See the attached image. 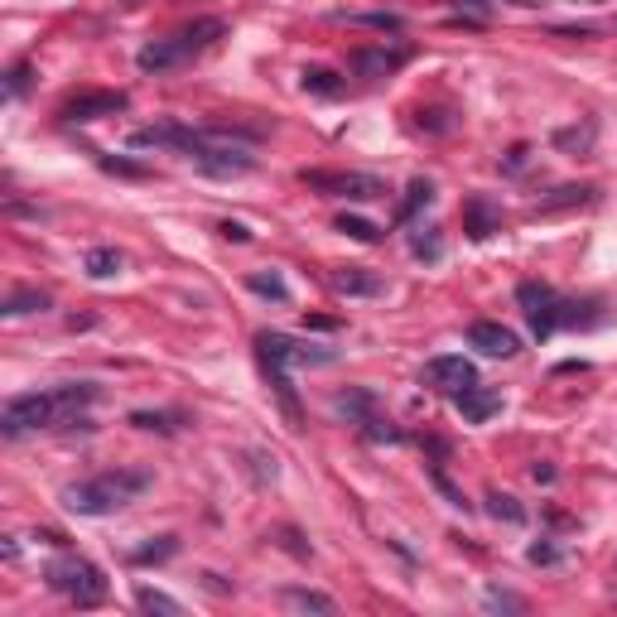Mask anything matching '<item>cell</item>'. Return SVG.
<instances>
[{
    "instance_id": "6da1fadb",
    "label": "cell",
    "mask_w": 617,
    "mask_h": 617,
    "mask_svg": "<svg viewBox=\"0 0 617 617\" xmlns=\"http://www.w3.org/2000/svg\"><path fill=\"white\" fill-rule=\"evenodd\" d=\"M135 150H179L188 164H198L203 174H213V179H242L256 169V155H251V145L242 140H232L227 131H193V126H179V121H164V126H145V131L131 135Z\"/></svg>"
},
{
    "instance_id": "7a4b0ae2",
    "label": "cell",
    "mask_w": 617,
    "mask_h": 617,
    "mask_svg": "<svg viewBox=\"0 0 617 617\" xmlns=\"http://www.w3.org/2000/svg\"><path fill=\"white\" fill-rule=\"evenodd\" d=\"M97 401V386L92 381H68V386H49V391H29L15 396L0 415V430L5 439H20L29 430H58V425H73L82 420V410Z\"/></svg>"
},
{
    "instance_id": "3957f363",
    "label": "cell",
    "mask_w": 617,
    "mask_h": 617,
    "mask_svg": "<svg viewBox=\"0 0 617 617\" xmlns=\"http://www.w3.org/2000/svg\"><path fill=\"white\" fill-rule=\"evenodd\" d=\"M145 487H150L145 468H107L97 478H82V483L63 487V502H68V511H78V516H111V511L131 507Z\"/></svg>"
},
{
    "instance_id": "277c9868",
    "label": "cell",
    "mask_w": 617,
    "mask_h": 617,
    "mask_svg": "<svg viewBox=\"0 0 617 617\" xmlns=\"http://www.w3.org/2000/svg\"><path fill=\"white\" fill-rule=\"evenodd\" d=\"M256 352H261V362H266V372H270V386H275V396L285 401L290 415H299L295 386H290V367H328V362L338 357V352H328V348L299 343L290 333H256Z\"/></svg>"
},
{
    "instance_id": "5b68a950",
    "label": "cell",
    "mask_w": 617,
    "mask_h": 617,
    "mask_svg": "<svg viewBox=\"0 0 617 617\" xmlns=\"http://www.w3.org/2000/svg\"><path fill=\"white\" fill-rule=\"evenodd\" d=\"M213 39H222V20H193L188 29H174V34H164V39H150L145 49H140V73H169V68H184L188 58H198Z\"/></svg>"
},
{
    "instance_id": "8992f818",
    "label": "cell",
    "mask_w": 617,
    "mask_h": 617,
    "mask_svg": "<svg viewBox=\"0 0 617 617\" xmlns=\"http://www.w3.org/2000/svg\"><path fill=\"white\" fill-rule=\"evenodd\" d=\"M44 579H49V589L63 593V598L78 603V608H97V603L107 598V574L92 560H78V555H58V560L44 569Z\"/></svg>"
},
{
    "instance_id": "52a82bcc",
    "label": "cell",
    "mask_w": 617,
    "mask_h": 617,
    "mask_svg": "<svg viewBox=\"0 0 617 617\" xmlns=\"http://www.w3.org/2000/svg\"><path fill=\"white\" fill-rule=\"evenodd\" d=\"M516 299H521V309H526V319H531V333L536 338H550L555 328H564V323H579V304H564L550 285H536V280H521L516 285Z\"/></svg>"
},
{
    "instance_id": "ba28073f",
    "label": "cell",
    "mask_w": 617,
    "mask_h": 617,
    "mask_svg": "<svg viewBox=\"0 0 617 617\" xmlns=\"http://www.w3.org/2000/svg\"><path fill=\"white\" fill-rule=\"evenodd\" d=\"M299 179L309 188H319V193H333V198H357V203L386 198V184L376 174H323V169H304Z\"/></svg>"
},
{
    "instance_id": "9c48e42d",
    "label": "cell",
    "mask_w": 617,
    "mask_h": 617,
    "mask_svg": "<svg viewBox=\"0 0 617 617\" xmlns=\"http://www.w3.org/2000/svg\"><path fill=\"white\" fill-rule=\"evenodd\" d=\"M425 381L439 386V391H449V396H458V391H468L478 381V372H473L468 357H430L425 362Z\"/></svg>"
},
{
    "instance_id": "30bf717a",
    "label": "cell",
    "mask_w": 617,
    "mask_h": 617,
    "mask_svg": "<svg viewBox=\"0 0 617 617\" xmlns=\"http://www.w3.org/2000/svg\"><path fill=\"white\" fill-rule=\"evenodd\" d=\"M116 111H126V92H82V97H73V102L63 107V121L82 126V121H97V116H116Z\"/></svg>"
},
{
    "instance_id": "8fae6325",
    "label": "cell",
    "mask_w": 617,
    "mask_h": 617,
    "mask_svg": "<svg viewBox=\"0 0 617 617\" xmlns=\"http://www.w3.org/2000/svg\"><path fill=\"white\" fill-rule=\"evenodd\" d=\"M454 405H458V415H463L468 425H487V420L502 410V391H497V386H483V381H473L468 391H458L454 396Z\"/></svg>"
},
{
    "instance_id": "7c38bea8",
    "label": "cell",
    "mask_w": 617,
    "mask_h": 617,
    "mask_svg": "<svg viewBox=\"0 0 617 617\" xmlns=\"http://www.w3.org/2000/svg\"><path fill=\"white\" fill-rule=\"evenodd\" d=\"M468 343L483 352V357H516V352H521V338H516L511 328H502V323H492V319L473 323V328H468Z\"/></svg>"
},
{
    "instance_id": "4fadbf2b",
    "label": "cell",
    "mask_w": 617,
    "mask_h": 617,
    "mask_svg": "<svg viewBox=\"0 0 617 617\" xmlns=\"http://www.w3.org/2000/svg\"><path fill=\"white\" fill-rule=\"evenodd\" d=\"M405 58H410L405 49H386V44H381V49H362V54H352V68H357L362 78H386V73L401 68Z\"/></svg>"
},
{
    "instance_id": "5bb4252c",
    "label": "cell",
    "mask_w": 617,
    "mask_h": 617,
    "mask_svg": "<svg viewBox=\"0 0 617 617\" xmlns=\"http://www.w3.org/2000/svg\"><path fill=\"white\" fill-rule=\"evenodd\" d=\"M328 285H333L338 295H381V280H376V275H367V270H357V266L333 270V275H328Z\"/></svg>"
},
{
    "instance_id": "9a60e30c",
    "label": "cell",
    "mask_w": 617,
    "mask_h": 617,
    "mask_svg": "<svg viewBox=\"0 0 617 617\" xmlns=\"http://www.w3.org/2000/svg\"><path fill=\"white\" fill-rule=\"evenodd\" d=\"M82 266H87V275H92V280H116V275H121V266H126V256H121L116 246H92Z\"/></svg>"
},
{
    "instance_id": "2e32d148",
    "label": "cell",
    "mask_w": 617,
    "mask_h": 617,
    "mask_svg": "<svg viewBox=\"0 0 617 617\" xmlns=\"http://www.w3.org/2000/svg\"><path fill=\"white\" fill-rule=\"evenodd\" d=\"M280 598H285V608H299V613H338V603L314 589H285Z\"/></svg>"
},
{
    "instance_id": "e0dca14e",
    "label": "cell",
    "mask_w": 617,
    "mask_h": 617,
    "mask_svg": "<svg viewBox=\"0 0 617 617\" xmlns=\"http://www.w3.org/2000/svg\"><path fill=\"white\" fill-rule=\"evenodd\" d=\"M463 217H468V232H473V237H492V232H497V213H492L487 198H468V203H463Z\"/></svg>"
},
{
    "instance_id": "ac0fdd59",
    "label": "cell",
    "mask_w": 617,
    "mask_h": 617,
    "mask_svg": "<svg viewBox=\"0 0 617 617\" xmlns=\"http://www.w3.org/2000/svg\"><path fill=\"white\" fill-rule=\"evenodd\" d=\"M135 603H140L145 613H164V617H179V613H184V603H179V598H169V593L150 589V584H140V589H135Z\"/></svg>"
},
{
    "instance_id": "d6986e66",
    "label": "cell",
    "mask_w": 617,
    "mask_h": 617,
    "mask_svg": "<svg viewBox=\"0 0 617 617\" xmlns=\"http://www.w3.org/2000/svg\"><path fill=\"white\" fill-rule=\"evenodd\" d=\"M304 92H314V97H338L343 82H338V73H328V68H304Z\"/></svg>"
},
{
    "instance_id": "ffe728a7",
    "label": "cell",
    "mask_w": 617,
    "mask_h": 617,
    "mask_svg": "<svg viewBox=\"0 0 617 617\" xmlns=\"http://www.w3.org/2000/svg\"><path fill=\"white\" fill-rule=\"evenodd\" d=\"M34 309H49V295H44V290H15V295L5 299V314H10V319L34 314Z\"/></svg>"
},
{
    "instance_id": "44dd1931",
    "label": "cell",
    "mask_w": 617,
    "mask_h": 617,
    "mask_svg": "<svg viewBox=\"0 0 617 617\" xmlns=\"http://www.w3.org/2000/svg\"><path fill=\"white\" fill-rule=\"evenodd\" d=\"M434 203V184L430 179H415V184L405 188V208H401V222H410V217L420 213V208H430Z\"/></svg>"
},
{
    "instance_id": "7402d4cb",
    "label": "cell",
    "mask_w": 617,
    "mask_h": 617,
    "mask_svg": "<svg viewBox=\"0 0 617 617\" xmlns=\"http://www.w3.org/2000/svg\"><path fill=\"white\" fill-rule=\"evenodd\" d=\"M246 285H251V290H256V295H266V299H275V304H285V299H290V290H285V280H280V275H275V270H256V275H246Z\"/></svg>"
},
{
    "instance_id": "603a6c76",
    "label": "cell",
    "mask_w": 617,
    "mask_h": 617,
    "mask_svg": "<svg viewBox=\"0 0 617 617\" xmlns=\"http://www.w3.org/2000/svg\"><path fill=\"white\" fill-rule=\"evenodd\" d=\"M487 511H492L497 521H511V526L526 521V511L516 507V497H507V492H492V497H487Z\"/></svg>"
},
{
    "instance_id": "cb8c5ba5",
    "label": "cell",
    "mask_w": 617,
    "mask_h": 617,
    "mask_svg": "<svg viewBox=\"0 0 617 617\" xmlns=\"http://www.w3.org/2000/svg\"><path fill=\"white\" fill-rule=\"evenodd\" d=\"M410 251L425 256V261H439V256H444V246H439V237H434V227H415V232H410Z\"/></svg>"
},
{
    "instance_id": "d4e9b609",
    "label": "cell",
    "mask_w": 617,
    "mask_h": 617,
    "mask_svg": "<svg viewBox=\"0 0 617 617\" xmlns=\"http://www.w3.org/2000/svg\"><path fill=\"white\" fill-rule=\"evenodd\" d=\"M338 232H348V237H357V242H376V237H381L372 222H362V217H338Z\"/></svg>"
},
{
    "instance_id": "484cf974",
    "label": "cell",
    "mask_w": 617,
    "mask_h": 617,
    "mask_svg": "<svg viewBox=\"0 0 617 617\" xmlns=\"http://www.w3.org/2000/svg\"><path fill=\"white\" fill-rule=\"evenodd\" d=\"M179 545H174V536H160V545H145V550H135V564H150V560H169Z\"/></svg>"
},
{
    "instance_id": "4316f807",
    "label": "cell",
    "mask_w": 617,
    "mask_h": 617,
    "mask_svg": "<svg viewBox=\"0 0 617 617\" xmlns=\"http://www.w3.org/2000/svg\"><path fill=\"white\" fill-rule=\"evenodd\" d=\"M483 603L492 608V613H497V608H511V613H521V608H526V598H516V593H502V589H487Z\"/></svg>"
},
{
    "instance_id": "83f0119b",
    "label": "cell",
    "mask_w": 617,
    "mask_h": 617,
    "mask_svg": "<svg viewBox=\"0 0 617 617\" xmlns=\"http://www.w3.org/2000/svg\"><path fill=\"white\" fill-rule=\"evenodd\" d=\"M555 560H560L555 545H531V564H555Z\"/></svg>"
},
{
    "instance_id": "f1b7e54d",
    "label": "cell",
    "mask_w": 617,
    "mask_h": 617,
    "mask_svg": "<svg viewBox=\"0 0 617 617\" xmlns=\"http://www.w3.org/2000/svg\"><path fill=\"white\" fill-rule=\"evenodd\" d=\"M25 82H29V68H15V73H10V82H5V92H10V97H20V92H25Z\"/></svg>"
},
{
    "instance_id": "f546056e",
    "label": "cell",
    "mask_w": 617,
    "mask_h": 617,
    "mask_svg": "<svg viewBox=\"0 0 617 617\" xmlns=\"http://www.w3.org/2000/svg\"><path fill=\"white\" fill-rule=\"evenodd\" d=\"M222 237L227 242H251V232H246L242 222H222Z\"/></svg>"
},
{
    "instance_id": "4dcf8cb0",
    "label": "cell",
    "mask_w": 617,
    "mask_h": 617,
    "mask_svg": "<svg viewBox=\"0 0 617 617\" xmlns=\"http://www.w3.org/2000/svg\"><path fill=\"white\" fill-rule=\"evenodd\" d=\"M574 5H608V0H574Z\"/></svg>"
}]
</instances>
